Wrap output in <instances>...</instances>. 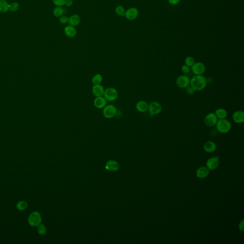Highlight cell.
<instances>
[{
    "label": "cell",
    "mask_w": 244,
    "mask_h": 244,
    "mask_svg": "<svg viewBox=\"0 0 244 244\" xmlns=\"http://www.w3.org/2000/svg\"><path fill=\"white\" fill-rule=\"evenodd\" d=\"M233 121L237 123H241L244 122V113L241 110L236 111L233 114Z\"/></svg>",
    "instance_id": "12"
},
{
    "label": "cell",
    "mask_w": 244,
    "mask_h": 244,
    "mask_svg": "<svg viewBox=\"0 0 244 244\" xmlns=\"http://www.w3.org/2000/svg\"><path fill=\"white\" fill-rule=\"evenodd\" d=\"M136 108L138 112L144 113L148 110V104L144 101H140L136 104Z\"/></svg>",
    "instance_id": "16"
},
{
    "label": "cell",
    "mask_w": 244,
    "mask_h": 244,
    "mask_svg": "<svg viewBox=\"0 0 244 244\" xmlns=\"http://www.w3.org/2000/svg\"><path fill=\"white\" fill-rule=\"evenodd\" d=\"M180 1V0H168V1L170 3V4H173V5H176V4H178Z\"/></svg>",
    "instance_id": "34"
},
{
    "label": "cell",
    "mask_w": 244,
    "mask_h": 244,
    "mask_svg": "<svg viewBox=\"0 0 244 244\" xmlns=\"http://www.w3.org/2000/svg\"><path fill=\"white\" fill-rule=\"evenodd\" d=\"M206 67L202 62H195L191 67V70L195 75H202L205 72Z\"/></svg>",
    "instance_id": "8"
},
{
    "label": "cell",
    "mask_w": 244,
    "mask_h": 244,
    "mask_svg": "<svg viewBox=\"0 0 244 244\" xmlns=\"http://www.w3.org/2000/svg\"><path fill=\"white\" fill-rule=\"evenodd\" d=\"M104 96L105 100L107 101H114L118 97V91L114 88L109 87L105 90L104 92Z\"/></svg>",
    "instance_id": "3"
},
{
    "label": "cell",
    "mask_w": 244,
    "mask_h": 244,
    "mask_svg": "<svg viewBox=\"0 0 244 244\" xmlns=\"http://www.w3.org/2000/svg\"><path fill=\"white\" fill-rule=\"evenodd\" d=\"M73 4V1L72 0H65V5H66L67 6L69 7L72 6Z\"/></svg>",
    "instance_id": "35"
},
{
    "label": "cell",
    "mask_w": 244,
    "mask_h": 244,
    "mask_svg": "<svg viewBox=\"0 0 244 244\" xmlns=\"http://www.w3.org/2000/svg\"><path fill=\"white\" fill-rule=\"evenodd\" d=\"M115 11L118 15L120 16H123L125 15V10L123 7L121 5L117 6L116 8Z\"/></svg>",
    "instance_id": "26"
},
{
    "label": "cell",
    "mask_w": 244,
    "mask_h": 244,
    "mask_svg": "<svg viewBox=\"0 0 244 244\" xmlns=\"http://www.w3.org/2000/svg\"><path fill=\"white\" fill-rule=\"evenodd\" d=\"M217 130L222 134H226L231 130L232 125L230 121L225 119L218 120L216 123Z\"/></svg>",
    "instance_id": "2"
},
{
    "label": "cell",
    "mask_w": 244,
    "mask_h": 244,
    "mask_svg": "<svg viewBox=\"0 0 244 244\" xmlns=\"http://www.w3.org/2000/svg\"><path fill=\"white\" fill-rule=\"evenodd\" d=\"M69 18L67 17L66 16H62L60 17L59 21L61 24H66L69 22Z\"/></svg>",
    "instance_id": "32"
},
{
    "label": "cell",
    "mask_w": 244,
    "mask_h": 244,
    "mask_svg": "<svg viewBox=\"0 0 244 244\" xmlns=\"http://www.w3.org/2000/svg\"><path fill=\"white\" fill-rule=\"evenodd\" d=\"M38 233L41 235H43L46 232V226L43 224H40L38 227Z\"/></svg>",
    "instance_id": "28"
},
{
    "label": "cell",
    "mask_w": 244,
    "mask_h": 244,
    "mask_svg": "<svg viewBox=\"0 0 244 244\" xmlns=\"http://www.w3.org/2000/svg\"><path fill=\"white\" fill-rule=\"evenodd\" d=\"M207 85V79L202 75H195L190 79V86L195 91H202Z\"/></svg>",
    "instance_id": "1"
},
{
    "label": "cell",
    "mask_w": 244,
    "mask_h": 244,
    "mask_svg": "<svg viewBox=\"0 0 244 244\" xmlns=\"http://www.w3.org/2000/svg\"><path fill=\"white\" fill-rule=\"evenodd\" d=\"M81 21L80 17L77 14H74L72 15L69 19V25L71 26H77L80 24Z\"/></svg>",
    "instance_id": "20"
},
{
    "label": "cell",
    "mask_w": 244,
    "mask_h": 244,
    "mask_svg": "<svg viewBox=\"0 0 244 244\" xmlns=\"http://www.w3.org/2000/svg\"><path fill=\"white\" fill-rule=\"evenodd\" d=\"M209 174V169L205 166L199 168L196 171V176L200 178H205L208 177Z\"/></svg>",
    "instance_id": "15"
},
{
    "label": "cell",
    "mask_w": 244,
    "mask_h": 244,
    "mask_svg": "<svg viewBox=\"0 0 244 244\" xmlns=\"http://www.w3.org/2000/svg\"><path fill=\"white\" fill-rule=\"evenodd\" d=\"M195 59L192 56H187L184 60L185 65L189 67H191L194 64H195Z\"/></svg>",
    "instance_id": "25"
},
{
    "label": "cell",
    "mask_w": 244,
    "mask_h": 244,
    "mask_svg": "<svg viewBox=\"0 0 244 244\" xmlns=\"http://www.w3.org/2000/svg\"><path fill=\"white\" fill-rule=\"evenodd\" d=\"M187 90H186V92L187 93V94H188V95H193L194 94V90L192 88V87L189 86H188L187 88Z\"/></svg>",
    "instance_id": "33"
},
{
    "label": "cell",
    "mask_w": 244,
    "mask_h": 244,
    "mask_svg": "<svg viewBox=\"0 0 244 244\" xmlns=\"http://www.w3.org/2000/svg\"><path fill=\"white\" fill-rule=\"evenodd\" d=\"M9 8V5L5 0H0V12L6 13Z\"/></svg>",
    "instance_id": "22"
},
{
    "label": "cell",
    "mask_w": 244,
    "mask_h": 244,
    "mask_svg": "<svg viewBox=\"0 0 244 244\" xmlns=\"http://www.w3.org/2000/svg\"><path fill=\"white\" fill-rule=\"evenodd\" d=\"M148 110L151 115H156L162 112V107L161 104L157 102H152L148 104Z\"/></svg>",
    "instance_id": "6"
},
{
    "label": "cell",
    "mask_w": 244,
    "mask_h": 244,
    "mask_svg": "<svg viewBox=\"0 0 244 244\" xmlns=\"http://www.w3.org/2000/svg\"><path fill=\"white\" fill-rule=\"evenodd\" d=\"M42 221L41 216L39 212H34L30 215L28 217V223L33 226H36L40 224Z\"/></svg>",
    "instance_id": "5"
},
{
    "label": "cell",
    "mask_w": 244,
    "mask_h": 244,
    "mask_svg": "<svg viewBox=\"0 0 244 244\" xmlns=\"http://www.w3.org/2000/svg\"><path fill=\"white\" fill-rule=\"evenodd\" d=\"M103 81V76L101 74H95L92 80V82L94 85H100Z\"/></svg>",
    "instance_id": "23"
},
{
    "label": "cell",
    "mask_w": 244,
    "mask_h": 244,
    "mask_svg": "<svg viewBox=\"0 0 244 244\" xmlns=\"http://www.w3.org/2000/svg\"><path fill=\"white\" fill-rule=\"evenodd\" d=\"M239 229L242 231H244V220L240 222L239 225Z\"/></svg>",
    "instance_id": "36"
},
{
    "label": "cell",
    "mask_w": 244,
    "mask_h": 244,
    "mask_svg": "<svg viewBox=\"0 0 244 244\" xmlns=\"http://www.w3.org/2000/svg\"><path fill=\"white\" fill-rule=\"evenodd\" d=\"M204 149L208 153H213L217 149V146L214 142L208 141L204 144Z\"/></svg>",
    "instance_id": "18"
},
{
    "label": "cell",
    "mask_w": 244,
    "mask_h": 244,
    "mask_svg": "<svg viewBox=\"0 0 244 244\" xmlns=\"http://www.w3.org/2000/svg\"><path fill=\"white\" fill-rule=\"evenodd\" d=\"M119 165L118 163L114 160H110L107 163L105 168L107 170L112 171H117L119 168Z\"/></svg>",
    "instance_id": "17"
},
{
    "label": "cell",
    "mask_w": 244,
    "mask_h": 244,
    "mask_svg": "<svg viewBox=\"0 0 244 244\" xmlns=\"http://www.w3.org/2000/svg\"><path fill=\"white\" fill-rule=\"evenodd\" d=\"M55 5L57 6H62L65 4V0H53Z\"/></svg>",
    "instance_id": "31"
},
{
    "label": "cell",
    "mask_w": 244,
    "mask_h": 244,
    "mask_svg": "<svg viewBox=\"0 0 244 244\" xmlns=\"http://www.w3.org/2000/svg\"><path fill=\"white\" fill-rule=\"evenodd\" d=\"M218 120L215 113H209L205 116L204 122L208 127H213L216 126Z\"/></svg>",
    "instance_id": "9"
},
{
    "label": "cell",
    "mask_w": 244,
    "mask_h": 244,
    "mask_svg": "<svg viewBox=\"0 0 244 244\" xmlns=\"http://www.w3.org/2000/svg\"><path fill=\"white\" fill-rule=\"evenodd\" d=\"M175 83L179 88L186 89L190 86V79L187 75H180L177 77Z\"/></svg>",
    "instance_id": "4"
},
{
    "label": "cell",
    "mask_w": 244,
    "mask_h": 244,
    "mask_svg": "<svg viewBox=\"0 0 244 244\" xmlns=\"http://www.w3.org/2000/svg\"><path fill=\"white\" fill-rule=\"evenodd\" d=\"M215 114L219 119H225L226 118L227 116V111L223 108H218L217 109Z\"/></svg>",
    "instance_id": "21"
},
{
    "label": "cell",
    "mask_w": 244,
    "mask_h": 244,
    "mask_svg": "<svg viewBox=\"0 0 244 244\" xmlns=\"http://www.w3.org/2000/svg\"><path fill=\"white\" fill-rule=\"evenodd\" d=\"M64 13V10L63 8L60 6L57 7L53 11V15L56 17H61L62 15Z\"/></svg>",
    "instance_id": "24"
},
{
    "label": "cell",
    "mask_w": 244,
    "mask_h": 244,
    "mask_svg": "<svg viewBox=\"0 0 244 244\" xmlns=\"http://www.w3.org/2000/svg\"><path fill=\"white\" fill-rule=\"evenodd\" d=\"M107 101L102 96L97 97L94 101V105L98 109H102L106 106Z\"/></svg>",
    "instance_id": "13"
},
{
    "label": "cell",
    "mask_w": 244,
    "mask_h": 244,
    "mask_svg": "<svg viewBox=\"0 0 244 244\" xmlns=\"http://www.w3.org/2000/svg\"><path fill=\"white\" fill-rule=\"evenodd\" d=\"M105 90L101 85H94L92 87V93L95 96L100 97L104 95Z\"/></svg>",
    "instance_id": "14"
},
{
    "label": "cell",
    "mask_w": 244,
    "mask_h": 244,
    "mask_svg": "<svg viewBox=\"0 0 244 244\" xmlns=\"http://www.w3.org/2000/svg\"><path fill=\"white\" fill-rule=\"evenodd\" d=\"M117 110L116 107L112 104L106 105L103 109V114L105 118H112L116 116Z\"/></svg>",
    "instance_id": "7"
},
{
    "label": "cell",
    "mask_w": 244,
    "mask_h": 244,
    "mask_svg": "<svg viewBox=\"0 0 244 244\" xmlns=\"http://www.w3.org/2000/svg\"><path fill=\"white\" fill-rule=\"evenodd\" d=\"M10 9L12 11H16L18 9L19 4L16 2L13 3L11 5H9Z\"/></svg>",
    "instance_id": "30"
},
{
    "label": "cell",
    "mask_w": 244,
    "mask_h": 244,
    "mask_svg": "<svg viewBox=\"0 0 244 244\" xmlns=\"http://www.w3.org/2000/svg\"><path fill=\"white\" fill-rule=\"evenodd\" d=\"M27 203L26 202L22 201H20L18 203L16 207H17V209L18 210L22 211L26 209V208H27Z\"/></svg>",
    "instance_id": "27"
},
{
    "label": "cell",
    "mask_w": 244,
    "mask_h": 244,
    "mask_svg": "<svg viewBox=\"0 0 244 244\" xmlns=\"http://www.w3.org/2000/svg\"><path fill=\"white\" fill-rule=\"evenodd\" d=\"M219 164V157H211L208 160L207 163V166L208 169L214 170L217 168Z\"/></svg>",
    "instance_id": "11"
},
{
    "label": "cell",
    "mask_w": 244,
    "mask_h": 244,
    "mask_svg": "<svg viewBox=\"0 0 244 244\" xmlns=\"http://www.w3.org/2000/svg\"><path fill=\"white\" fill-rule=\"evenodd\" d=\"M181 71L184 74H188L190 72V68L187 65H184L181 67Z\"/></svg>",
    "instance_id": "29"
},
{
    "label": "cell",
    "mask_w": 244,
    "mask_h": 244,
    "mask_svg": "<svg viewBox=\"0 0 244 244\" xmlns=\"http://www.w3.org/2000/svg\"><path fill=\"white\" fill-rule=\"evenodd\" d=\"M139 12L137 9L135 7H131L125 11V17L130 21H133L138 17Z\"/></svg>",
    "instance_id": "10"
},
{
    "label": "cell",
    "mask_w": 244,
    "mask_h": 244,
    "mask_svg": "<svg viewBox=\"0 0 244 244\" xmlns=\"http://www.w3.org/2000/svg\"><path fill=\"white\" fill-rule=\"evenodd\" d=\"M65 32L66 36L70 38L74 37L76 34V29L74 26H71L70 25L65 27Z\"/></svg>",
    "instance_id": "19"
}]
</instances>
